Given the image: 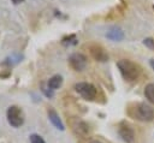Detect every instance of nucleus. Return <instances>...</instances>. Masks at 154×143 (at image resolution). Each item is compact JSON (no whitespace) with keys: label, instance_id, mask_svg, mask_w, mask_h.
<instances>
[{"label":"nucleus","instance_id":"f257e3e1","mask_svg":"<svg viewBox=\"0 0 154 143\" xmlns=\"http://www.w3.org/2000/svg\"><path fill=\"white\" fill-rule=\"evenodd\" d=\"M126 114L134 120L150 123L154 120V108L144 102H131L126 107Z\"/></svg>","mask_w":154,"mask_h":143},{"label":"nucleus","instance_id":"f03ea898","mask_svg":"<svg viewBox=\"0 0 154 143\" xmlns=\"http://www.w3.org/2000/svg\"><path fill=\"white\" fill-rule=\"evenodd\" d=\"M117 67L119 70V73L123 77V79L129 82V83L137 82L142 75V67L138 64H136L135 61L129 60V59L118 60Z\"/></svg>","mask_w":154,"mask_h":143},{"label":"nucleus","instance_id":"7ed1b4c3","mask_svg":"<svg viewBox=\"0 0 154 143\" xmlns=\"http://www.w3.org/2000/svg\"><path fill=\"white\" fill-rule=\"evenodd\" d=\"M75 90L77 94L87 101H94L97 96V89L95 85L88 82H78L75 84Z\"/></svg>","mask_w":154,"mask_h":143},{"label":"nucleus","instance_id":"20e7f679","mask_svg":"<svg viewBox=\"0 0 154 143\" xmlns=\"http://www.w3.org/2000/svg\"><path fill=\"white\" fill-rule=\"evenodd\" d=\"M6 117L8 124L13 127H19L24 123V113L18 106H10L6 112Z\"/></svg>","mask_w":154,"mask_h":143},{"label":"nucleus","instance_id":"39448f33","mask_svg":"<svg viewBox=\"0 0 154 143\" xmlns=\"http://www.w3.org/2000/svg\"><path fill=\"white\" fill-rule=\"evenodd\" d=\"M118 135L125 143L135 142V130L126 120H122L118 124Z\"/></svg>","mask_w":154,"mask_h":143},{"label":"nucleus","instance_id":"423d86ee","mask_svg":"<svg viewBox=\"0 0 154 143\" xmlns=\"http://www.w3.org/2000/svg\"><path fill=\"white\" fill-rule=\"evenodd\" d=\"M69 65L75 71H83L88 65V59L82 53H72L69 58Z\"/></svg>","mask_w":154,"mask_h":143},{"label":"nucleus","instance_id":"0eeeda50","mask_svg":"<svg viewBox=\"0 0 154 143\" xmlns=\"http://www.w3.org/2000/svg\"><path fill=\"white\" fill-rule=\"evenodd\" d=\"M88 49H89V53L94 60H96L99 62H106L108 60V53L101 44L90 43L88 46Z\"/></svg>","mask_w":154,"mask_h":143},{"label":"nucleus","instance_id":"6e6552de","mask_svg":"<svg viewBox=\"0 0 154 143\" xmlns=\"http://www.w3.org/2000/svg\"><path fill=\"white\" fill-rule=\"evenodd\" d=\"M47 114H48V119H49V121L53 124V126H54L55 129H58V130H60V131L65 130V126H64V124H63V121H61L59 114L57 113V111H55L53 107H48V109H47Z\"/></svg>","mask_w":154,"mask_h":143},{"label":"nucleus","instance_id":"1a4fd4ad","mask_svg":"<svg viewBox=\"0 0 154 143\" xmlns=\"http://www.w3.org/2000/svg\"><path fill=\"white\" fill-rule=\"evenodd\" d=\"M106 37H107L109 41H113V42H120V41L124 40L125 34H124V31H123L120 28H118V26H112V28H109V29L107 30V32H106Z\"/></svg>","mask_w":154,"mask_h":143},{"label":"nucleus","instance_id":"9d476101","mask_svg":"<svg viewBox=\"0 0 154 143\" xmlns=\"http://www.w3.org/2000/svg\"><path fill=\"white\" fill-rule=\"evenodd\" d=\"M23 59H24V55H23L22 53H12V54L7 55V56L2 60L1 65L7 66V67H12V66L18 65Z\"/></svg>","mask_w":154,"mask_h":143},{"label":"nucleus","instance_id":"9b49d317","mask_svg":"<svg viewBox=\"0 0 154 143\" xmlns=\"http://www.w3.org/2000/svg\"><path fill=\"white\" fill-rule=\"evenodd\" d=\"M61 84H63V77H61L60 75H54V76H52V77L48 79V82H47L48 88L52 89L53 91L57 90V89H59V88L61 87Z\"/></svg>","mask_w":154,"mask_h":143},{"label":"nucleus","instance_id":"f8f14e48","mask_svg":"<svg viewBox=\"0 0 154 143\" xmlns=\"http://www.w3.org/2000/svg\"><path fill=\"white\" fill-rule=\"evenodd\" d=\"M144 97L147 99V101L152 105H154V82L148 83L144 87Z\"/></svg>","mask_w":154,"mask_h":143},{"label":"nucleus","instance_id":"ddd939ff","mask_svg":"<svg viewBox=\"0 0 154 143\" xmlns=\"http://www.w3.org/2000/svg\"><path fill=\"white\" fill-rule=\"evenodd\" d=\"M61 43L64 46H72V44H76L77 43V37L75 34H70L67 36H64L61 38Z\"/></svg>","mask_w":154,"mask_h":143},{"label":"nucleus","instance_id":"4468645a","mask_svg":"<svg viewBox=\"0 0 154 143\" xmlns=\"http://www.w3.org/2000/svg\"><path fill=\"white\" fill-rule=\"evenodd\" d=\"M30 143H46V142L40 135L32 133V135H30Z\"/></svg>","mask_w":154,"mask_h":143},{"label":"nucleus","instance_id":"2eb2a0df","mask_svg":"<svg viewBox=\"0 0 154 143\" xmlns=\"http://www.w3.org/2000/svg\"><path fill=\"white\" fill-rule=\"evenodd\" d=\"M41 91H42L47 97H52V96H53V90H52V89H49V88H48V85H47V87H45V85L42 84V85H41Z\"/></svg>","mask_w":154,"mask_h":143},{"label":"nucleus","instance_id":"dca6fc26","mask_svg":"<svg viewBox=\"0 0 154 143\" xmlns=\"http://www.w3.org/2000/svg\"><path fill=\"white\" fill-rule=\"evenodd\" d=\"M143 43H144L146 46H148L149 48H153V47H154V41H153L152 38H144Z\"/></svg>","mask_w":154,"mask_h":143},{"label":"nucleus","instance_id":"f3484780","mask_svg":"<svg viewBox=\"0 0 154 143\" xmlns=\"http://www.w3.org/2000/svg\"><path fill=\"white\" fill-rule=\"evenodd\" d=\"M24 0H12V2L14 4V5H18V4H20V2H23Z\"/></svg>","mask_w":154,"mask_h":143},{"label":"nucleus","instance_id":"a211bd4d","mask_svg":"<svg viewBox=\"0 0 154 143\" xmlns=\"http://www.w3.org/2000/svg\"><path fill=\"white\" fill-rule=\"evenodd\" d=\"M149 64H150V66H152V68L154 70V59H150V60H149Z\"/></svg>","mask_w":154,"mask_h":143},{"label":"nucleus","instance_id":"6ab92c4d","mask_svg":"<svg viewBox=\"0 0 154 143\" xmlns=\"http://www.w3.org/2000/svg\"><path fill=\"white\" fill-rule=\"evenodd\" d=\"M89 143H101L100 141H96V139H94V141H90Z\"/></svg>","mask_w":154,"mask_h":143},{"label":"nucleus","instance_id":"aec40b11","mask_svg":"<svg viewBox=\"0 0 154 143\" xmlns=\"http://www.w3.org/2000/svg\"><path fill=\"white\" fill-rule=\"evenodd\" d=\"M153 8H154V6H153Z\"/></svg>","mask_w":154,"mask_h":143}]
</instances>
